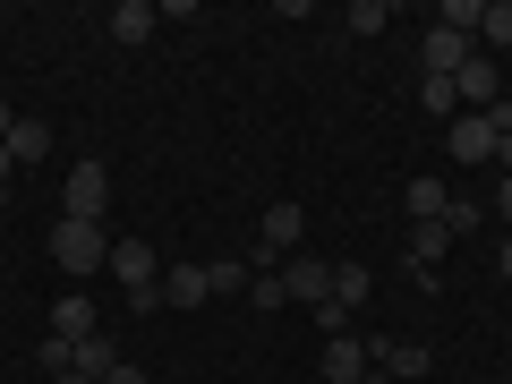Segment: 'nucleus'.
Here are the masks:
<instances>
[{
	"mask_svg": "<svg viewBox=\"0 0 512 384\" xmlns=\"http://www.w3.org/2000/svg\"><path fill=\"white\" fill-rule=\"evenodd\" d=\"M52 265H60L69 282L103 274V265H111V231H103V222H69V214H60V231H52Z\"/></svg>",
	"mask_w": 512,
	"mask_h": 384,
	"instance_id": "nucleus-1",
	"label": "nucleus"
},
{
	"mask_svg": "<svg viewBox=\"0 0 512 384\" xmlns=\"http://www.w3.org/2000/svg\"><path fill=\"white\" fill-rule=\"evenodd\" d=\"M111 274H120V291H128V299H137V291H163V265H154V248H146L137 231L111 239Z\"/></svg>",
	"mask_w": 512,
	"mask_h": 384,
	"instance_id": "nucleus-2",
	"label": "nucleus"
},
{
	"mask_svg": "<svg viewBox=\"0 0 512 384\" xmlns=\"http://www.w3.org/2000/svg\"><path fill=\"white\" fill-rule=\"evenodd\" d=\"M69 222H103V205H111V171L103 163H69Z\"/></svg>",
	"mask_w": 512,
	"mask_h": 384,
	"instance_id": "nucleus-3",
	"label": "nucleus"
},
{
	"mask_svg": "<svg viewBox=\"0 0 512 384\" xmlns=\"http://www.w3.org/2000/svg\"><path fill=\"white\" fill-rule=\"evenodd\" d=\"M453 86H461V111H495V103H504V69H495L487 52H470V60H461V77H453Z\"/></svg>",
	"mask_w": 512,
	"mask_h": 384,
	"instance_id": "nucleus-4",
	"label": "nucleus"
},
{
	"mask_svg": "<svg viewBox=\"0 0 512 384\" xmlns=\"http://www.w3.org/2000/svg\"><path fill=\"white\" fill-rule=\"evenodd\" d=\"M478 52V35H453V26H427V43H419V60H427V77H461V60Z\"/></svg>",
	"mask_w": 512,
	"mask_h": 384,
	"instance_id": "nucleus-5",
	"label": "nucleus"
},
{
	"mask_svg": "<svg viewBox=\"0 0 512 384\" xmlns=\"http://www.w3.org/2000/svg\"><path fill=\"white\" fill-rule=\"evenodd\" d=\"M367 367H376V350L359 333H333L325 342V384H367Z\"/></svg>",
	"mask_w": 512,
	"mask_h": 384,
	"instance_id": "nucleus-6",
	"label": "nucleus"
},
{
	"mask_svg": "<svg viewBox=\"0 0 512 384\" xmlns=\"http://www.w3.org/2000/svg\"><path fill=\"white\" fill-rule=\"evenodd\" d=\"M299 231H308V214L299 205H265V231H256V256H291Z\"/></svg>",
	"mask_w": 512,
	"mask_h": 384,
	"instance_id": "nucleus-7",
	"label": "nucleus"
},
{
	"mask_svg": "<svg viewBox=\"0 0 512 384\" xmlns=\"http://www.w3.org/2000/svg\"><path fill=\"white\" fill-rule=\"evenodd\" d=\"M453 163H495V120L487 111H461L453 120Z\"/></svg>",
	"mask_w": 512,
	"mask_h": 384,
	"instance_id": "nucleus-8",
	"label": "nucleus"
},
{
	"mask_svg": "<svg viewBox=\"0 0 512 384\" xmlns=\"http://www.w3.org/2000/svg\"><path fill=\"white\" fill-rule=\"evenodd\" d=\"M444 248H453V231H444V222H410L402 265H410V274H436V265H444Z\"/></svg>",
	"mask_w": 512,
	"mask_h": 384,
	"instance_id": "nucleus-9",
	"label": "nucleus"
},
{
	"mask_svg": "<svg viewBox=\"0 0 512 384\" xmlns=\"http://www.w3.org/2000/svg\"><path fill=\"white\" fill-rule=\"evenodd\" d=\"M282 291L308 299V308H325V299H333V274L316 265V256H291V265H282Z\"/></svg>",
	"mask_w": 512,
	"mask_h": 384,
	"instance_id": "nucleus-10",
	"label": "nucleus"
},
{
	"mask_svg": "<svg viewBox=\"0 0 512 384\" xmlns=\"http://www.w3.org/2000/svg\"><path fill=\"white\" fill-rule=\"evenodd\" d=\"M427 367H436V359H427L419 342H376V376H393V384H410V376H427Z\"/></svg>",
	"mask_w": 512,
	"mask_h": 384,
	"instance_id": "nucleus-11",
	"label": "nucleus"
},
{
	"mask_svg": "<svg viewBox=\"0 0 512 384\" xmlns=\"http://www.w3.org/2000/svg\"><path fill=\"white\" fill-rule=\"evenodd\" d=\"M154 26H163L154 0H120V9H111V35H120V43H154Z\"/></svg>",
	"mask_w": 512,
	"mask_h": 384,
	"instance_id": "nucleus-12",
	"label": "nucleus"
},
{
	"mask_svg": "<svg viewBox=\"0 0 512 384\" xmlns=\"http://www.w3.org/2000/svg\"><path fill=\"white\" fill-rule=\"evenodd\" d=\"M205 291H214V282H205V265H171V274H163V308H197Z\"/></svg>",
	"mask_w": 512,
	"mask_h": 384,
	"instance_id": "nucleus-13",
	"label": "nucleus"
},
{
	"mask_svg": "<svg viewBox=\"0 0 512 384\" xmlns=\"http://www.w3.org/2000/svg\"><path fill=\"white\" fill-rule=\"evenodd\" d=\"M402 205H410V222H444V205H453V188H444L436 171H427V180H410V197H402Z\"/></svg>",
	"mask_w": 512,
	"mask_h": 384,
	"instance_id": "nucleus-14",
	"label": "nucleus"
},
{
	"mask_svg": "<svg viewBox=\"0 0 512 384\" xmlns=\"http://www.w3.org/2000/svg\"><path fill=\"white\" fill-rule=\"evenodd\" d=\"M52 333L60 342H86L94 333V299H52Z\"/></svg>",
	"mask_w": 512,
	"mask_h": 384,
	"instance_id": "nucleus-15",
	"label": "nucleus"
},
{
	"mask_svg": "<svg viewBox=\"0 0 512 384\" xmlns=\"http://www.w3.org/2000/svg\"><path fill=\"white\" fill-rule=\"evenodd\" d=\"M9 154H18V163H43V154H52V128H43V120H18V128H9Z\"/></svg>",
	"mask_w": 512,
	"mask_h": 384,
	"instance_id": "nucleus-16",
	"label": "nucleus"
},
{
	"mask_svg": "<svg viewBox=\"0 0 512 384\" xmlns=\"http://www.w3.org/2000/svg\"><path fill=\"white\" fill-rule=\"evenodd\" d=\"M367 291H376V274H367V265H333V299H342V308H359Z\"/></svg>",
	"mask_w": 512,
	"mask_h": 384,
	"instance_id": "nucleus-17",
	"label": "nucleus"
},
{
	"mask_svg": "<svg viewBox=\"0 0 512 384\" xmlns=\"http://www.w3.org/2000/svg\"><path fill=\"white\" fill-rule=\"evenodd\" d=\"M419 103L444 111V120H461V86H453V77H419Z\"/></svg>",
	"mask_w": 512,
	"mask_h": 384,
	"instance_id": "nucleus-18",
	"label": "nucleus"
},
{
	"mask_svg": "<svg viewBox=\"0 0 512 384\" xmlns=\"http://www.w3.org/2000/svg\"><path fill=\"white\" fill-rule=\"evenodd\" d=\"M342 35H384V0H350V9H342Z\"/></svg>",
	"mask_w": 512,
	"mask_h": 384,
	"instance_id": "nucleus-19",
	"label": "nucleus"
},
{
	"mask_svg": "<svg viewBox=\"0 0 512 384\" xmlns=\"http://www.w3.org/2000/svg\"><path fill=\"white\" fill-rule=\"evenodd\" d=\"M478 43H512V0H487L478 9Z\"/></svg>",
	"mask_w": 512,
	"mask_h": 384,
	"instance_id": "nucleus-20",
	"label": "nucleus"
},
{
	"mask_svg": "<svg viewBox=\"0 0 512 384\" xmlns=\"http://www.w3.org/2000/svg\"><path fill=\"white\" fill-rule=\"evenodd\" d=\"M478 9H487V0H444L436 26H453V35H478Z\"/></svg>",
	"mask_w": 512,
	"mask_h": 384,
	"instance_id": "nucleus-21",
	"label": "nucleus"
},
{
	"mask_svg": "<svg viewBox=\"0 0 512 384\" xmlns=\"http://www.w3.org/2000/svg\"><path fill=\"white\" fill-rule=\"evenodd\" d=\"M205 282H214V291H248V265H239V256H214V265H205Z\"/></svg>",
	"mask_w": 512,
	"mask_h": 384,
	"instance_id": "nucleus-22",
	"label": "nucleus"
},
{
	"mask_svg": "<svg viewBox=\"0 0 512 384\" xmlns=\"http://www.w3.org/2000/svg\"><path fill=\"white\" fill-rule=\"evenodd\" d=\"M248 291H256V308H282V299H291V291H282V274H248Z\"/></svg>",
	"mask_w": 512,
	"mask_h": 384,
	"instance_id": "nucleus-23",
	"label": "nucleus"
},
{
	"mask_svg": "<svg viewBox=\"0 0 512 384\" xmlns=\"http://www.w3.org/2000/svg\"><path fill=\"white\" fill-rule=\"evenodd\" d=\"M103 384H154V376H146V367H128V359H120V367H111Z\"/></svg>",
	"mask_w": 512,
	"mask_h": 384,
	"instance_id": "nucleus-24",
	"label": "nucleus"
},
{
	"mask_svg": "<svg viewBox=\"0 0 512 384\" xmlns=\"http://www.w3.org/2000/svg\"><path fill=\"white\" fill-rule=\"evenodd\" d=\"M495 163H504V180H512V128H504V137H495Z\"/></svg>",
	"mask_w": 512,
	"mask_h": 384,
	"instance_id": "nucleus-25",
	"label": "nucleus"
},
{
	"mask_svg": "<svg viewBox=\"0 0 512 384\" xmlns=\"http://www.w3.org/2000/svg\"><path fill=\"white\" fill-rule=\"evenodd\" d=\"M495 214H504V222H512V180H504V188H495Z\"/></svg>",
	"mask_w": 512,
	"mask_h": 384,
	"instance_id": "nucleus-26",
	"label": "nucleus"
},
{
	"mask_svg": "<svg viewBox=\"0 0 512 384\" xmlns=\"http://www.w3.org/2000/svg\"><path fill=\"white\" fill-rule=\"evenodd\" d=\"M52 384H103V376H86V367H69V376H52Z\"/></svg>",
	"mask_w": 512,
	"mask_h": 384,
	"instance_id": "nucleus-27",
	"label": "nucleus"
},
{
	"mask_svg": "<svg viewBox=\"0 0 512 384\" xmlns=\"http://www.w3.org/2000/svg\"><path fill=\"white\" fill-rule=\"evenodd\" d=\"M9 128H18V111H9V103H0V146H9Z\"/></svg>",
	"mask_w": 512,
	"mask_h": 384,
	"instance_id": "nucleus-28",
	"label": "nucleus"
},
{
	"mask_svg": "<svg viewBox=\"0 0 512 384\" xmlns=\"http://www.w3.org/2000/svg\"><path fill=\"white\" fill-rule=\"evenodd\" d=\"M9 171H18V154H9V146H0V188H9Z\"/></svg>",
	"mask_w": 512,
	"mask_h": 384,
	"instance_id": "nucleus-29",
	"label": "nucleus"
},
{
	"mask_svg": "<svg viewBox=\"0 0 512 384\" xmlns=\"http://www.w3.org/2000/svg\"><path fill=\"white\" fill-rule=\"evenodd\" d=\"M495 265H504V282H512V239H504V248H495Z\"/></svg>",
	"mask_w": 512,
	"mask_h": 384,
	"instance_id": "nucleus-30",
	"label": "nucleus"
},
{
	"mask_svg": "<svg viewBox=\"0 0 512 384\" xmlns=\"http://www.w3.org/2000/svg\"><path fill=\"white\" fill-rule=\"evenodd\" d=\"M367 384H393V376H376V367H367Z\"/></svg>",
	"mask_w": 512,
	"mask_h": 384,
	"instance_id": "nucleus-31",
	"label": "nucleus"
}]
</instances>
